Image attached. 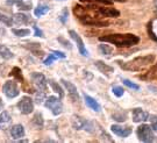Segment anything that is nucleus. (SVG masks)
I'll use <instances>...</instances> for the list:
<instances>
[{
	"instance_id": "f257e3e1",
	"label": "nucleus",
	"mask_w": 157,
	"mask_h": 143,
	"mask_svg": "<svg viewBox=\"0 0 157 143\" xmlns=\"http://www.w3.org/2000/svg\"><path fill=\"white\" fill-rule=\"evenodd\" d=\"M101 42H108L114 45H117L119 48L122 47H132L140 42L139 36H136L134 34H111V35H105L101 36L99 39Z\"/></svg>"
},
{
	"instance_id": "f03ea898",
	"label": "nucleus",
	"mask_w": 157,
	"mask_h": 143,
	"mask_svg": "<svg viewBox=\"0 0 157 143\" xmlns=\"http://www.w3.org/2000/svg\"><path fill=\"white\" fill-rule=\"evenodd\" d=\"M155 61V55H147L142 56V57H136L133 61L126 62V63H121L119 62L120 66L124 70H128V71H141L148 65H150L151 63Z\"/></svg>"
},
{
	"instance_id": "7ed1b4c3",
	"label": "nucleus",
	"mask_w": 157,
	"mask_h": 143,
	"mask_svg": "<svg viewBox=\"0 0 157 143\" xmlns=\"http://www.w3.org/2000/svg\"><path fill=\"white\" fill-rule=\"evenodd\" d=\"M137 137L141 142H154L155 141V135L152 133L151 128L148 126V125H142L137 128Z\"/></svg>"
},
{
	"instance_id": "20e7f679",
	"label": "nucleus",
	"mask_w": 157,
	"mask_h": 143,
	"mask_svg": "<svg viewBox=\"0 0 157 143\" xmlns=\"http://www.w3.org/2000/svg\"><path fill=\"white\" fill-rule=\"evenodd\" d=\"M44 106L47 108L51 110L52 114L54 115H59L63 112V105L62 102L58 100V98L54 97V95H50L49 98H47L44 101Z\"/></svg>"
},
{
	"instance_id": "39448f33",
	"label": "nucleus",
	"mask_w": 157,
	"mask_h": 143,
	"mask_svg": "<svg viewBox=\"0 0 157 143\" xmlns=\"http://www.w3.org/2000/svg\"><path fill=\"white\" fill-rule=\"evenodd\" d=\"M79 17L80 22L85 25V26H93V27H106L108 25L107 21H101L95 19L94 17H91V15H86V14H82Z\"/></svg>"
},
{
	"instance_id": "423d86ee",
	"label": "nucleus",
	"mask_w": 157,
	"mask_h": 143,
	"mask_svg": "<svg viewBox=\"0 0 157 143\" xmlns=\"http://www.w3.org/2000/svg\"><path fill=\"white\" fill-rule=\"evenodd\" d=\"M2 91L4 93L6 94L7 98H15L19 95L20 91H19V87H17V83L14 80H8L4 84V87H2Z\"/></svg>"
},
{
	"instance_id": "0eeeda50",
	"label": "nucleus",
	"mask_w": 157,
	"mask_h": 143,
	"mask_svg": "<svg viewBox=\"0 0 157 143\" xmlns=\"http://www.w3.org/2000/svg\"><path fill=\"white\" fill-rule=\"evenodd\" d=\"M17 108L22 114H30L34 110V102L29 97H23L17 102Z\"/></svg>"
},
{
	"instance_id": "6e6552de",
	"label": "nucleus",
	"mask_w": 157,
	"mask_h": 143,
	"mask_svg": "<svg viewBox=\"0 0 157 143\" xmlns=\"http://www.w3.org/2000/svg\"><path fill=\"white\" fill-rule=\"evenodd\" d=\"M32 79H33L34 85L36 87L41 90V91H45L47 90V79L45 77L42 75V73H39V72H34L32 73Z\"/></svg>"
},
{
	"instance_id": "1a4fd4ad",
	"label": "nucleus",
	"mask_w": 157,
	"mask_h": 143,
	"mask_svg": "<svg viewBox=\"0 0 157 143\" xmlns=\"http://www.w3.org/2000/svg\"><path fill=\"white\" fill-rule=\"evenodd\" d=\"M72 126L75 129H77V130H79V129H87L89 132H92V126H91L90 123L87 121H85L83 118H80V116H73L72 118Z\"/></svg>"
},
{
	"instance_id": "9d476101",
	"label": "nucleus",
	"mask_w": 157,
	"mask_h": 143,
	"mask_svg": "<svg viewBox=\"0 0 157 143\" xmlns=\"http://www.w3.org/2000/svg\"><path fill=\"white\" fill-rule=\"evenodd\" d=\"M69 34H70V36L75 40V42L77 43V47H78L79 52H80L83 56H86V57H87V56H89V51H87V49L85 48L84 42H83L82 37H80V36H79L78 34L76 33L75 30H70V32H69Z\"/></svg>"
},
{
	"instance_id": "9b49d317",
	"label": "nucleus",
	"mask_w": 157,
	"mask_h": 143,
	"mask_svg": "<svg viewBox=\"0 0 157 143\" xmlns=\"http://www.w3.org/2000/svg\"><path fill=\"white\" fill-rule=\"evenodd\" d=\"M97 13L100 14V17H118L120 15V12L115 8L111 7H98Z\"/></svg>"
},
{
	"instance_id": "f8f14e48",
	"label": "nucleus",
	"mask_w": 157,
	"mask_h": 143,
	"mask_svg": "<svg viewBox=\"0 0 157 143\" xmlns=\"http://www.w3.org/2000/svg\"><path fill=\"white\" fill-rule=\"evenodd\" d=\"M111 130H112L115 135H118L120 137H127L132 134V129L129 127H122L119 126V125H113L111 127Z\"/></svg>"
},
{
	"instance_id": "ddd939ff",
	"label": "nucleus",
	"mask_w": 157,
	"mask_h": 143,
	"mask_svg": "<svg viewBox=\"0 0 157 143\" xmlns=\"http://www.w3.org/2000/svg\"><path fill=\"white\" fill-rule=\"evenodd\" d=\"M62 84L65 86V88H67V92H69V95L72 98L73 101H78L79 94H78V91H77V87L71 82H67V80H64V79H62Z\"/></svg>"
},
{
	"instance_id": "4468645a",
	"label": "nucleus",
	"mask_w": 157,
	"mask_h": 143,
	"mask_svg": "<svg viewBox=\"0 0 157 143\" xmlns=\"http://www.w3.org/2000/svg\"><path fill=\"white\" fill-rule=\"evenodd\" d=\"M133 121L134 122H143L148 120V113L142 110L141 108H135L133 110Z\"/></svg>"
},
{
	"instance_id": "2eb2a0df",
	"label": "nucleus",
	"mask_w": 157,
	"mask_h": 143,
	"mask_svg": "<svg viewBox=\"0 0 157 143\" xmlns=\"http://www.w3.org/2000/svg\"><path fill=\"white\" fill-rule=\"evenodd\" d=\"M11 136L14 140H20L25 136V128L22 125H14L11 128Z\"/></svg>"
},
{
	"instance_id": "dca6fc26",
	"label": "nucleus",
	"mask_w": 157,
	"mask_h": 143,
	"mask_svg": "<svg viewBox=\"0 0 157 143\" xmlns=\"http://www.w3.org/2000/svg\"><path fill=\"white\" fill-rule=\"evenodd\" d=\"M11 120H12V118H11V115H10V113L4 110V112L0 114V129H6L7 127L10 126Z\"/></svg>"
},
{
	"instance_id": "f3484780",
	"label": "nucleus",
	"mask_w": 157,
	"mask_h": 143,
	"mask_svg": "<svg viewBox=\"0 0 157 143\" xmlns=\"http://www.w3.org/2000/svg\"><path fill=\"white\" fill-rule=\"evenodd\" d=\"M84 98H85V102H86V105L90 107L91 110H94V112H100V110H101L100 105L98 104V102H97L92 97L87 95V94H85Z\"/></svg>"
},
{
	"instance_id": "a211bd4d",
	"label": "nucleus",
	"mask_w": 157,
	"mask_h": 143,
	"mask_svg": "<svg viewBox=\"0 0 157 143\" xmlns=\"http://www.w3.org/2000/svg\"><path fill=\"white\" fill-rule=\"evenodd\" d=\"M29 21V17L23 14V13H15L13 15V22H15L17 25H26Z\"/></svg>"
},
{
	"instance_id": "6ab92c4d",
	"label": "nucleus",
	"mask_w": 157,
	"mask_h": 143,
	"mask_svg": "<svg viewBox=\"0 0 157 143\" xmlns=\"http://www.w3.org/2000/svg\"><path fill=\"white\" fill-rule=\"evenodd\" d=\"M141 78L148 79V80H154V79H156L157 78V64L151 66V69H150L148 72H146L144 76H141Z\"/></svg>"
},
{
	"instance_id": "aec40b11",
	"label": "nucleus",
	"mask_w": 157,
	"mask_h": 143,
	"mask_svg": "<svg viewBox=\"0 0 157 143\" xmlns=\"http://www.w3.org/2000/svg\"><path fill=\"white\" fill-rule=\"evenodd\" d=\"M95 66L99 69V71L102 72V73H109V72H113V68L109 65H107L105 63H102L101 61L95 62Z\"/></svg>"
},
{
	"instance_id": "412c9836",
	"label": "nucleus",
	"mask_w": 157,
	"mask_h": 143,
	"mask_svg": "<svg viewBox=\"0 0 157 143\" xmlns=\"http://www.w3.org/2000/svg\"><path fill=\"white\" fill-rule=\"evenodd\" d=\"M49 12V7L47 5H39L36 8H35V11H34V14H35V17H42V15H44Z\"/></svg>"
},
{
	"instance_id": "4be33fe9",
	"label": "nucleus",
	"mask_w": 157,
	"mask_h": 143,
	"mask_svg": "<svg viewBox=\"0 0 157 143\" xmlns=\"http://www.w3.org/2000/svg\"><path fill=\"white\" fill-rule=\"evenodd\" d=\"M0 56L2 58H5V60H11L12 57H13V54H12V51L7 47L0 44Z\"/></svg>"
},
{
	"instance_id": "5701e85b",
	"label": "nucleus",
	"mask_w": 157,
	"mask_h": 143,
	"mask_svg": "<svg viewBox=\"0 0 157 143\" xmlns=\"http://www.w3.org/2000/svg\"><path fill=\"white\" fill-rule=\"evenodd\" d=\"M49 84H50V86L52 87V90H54V92H56V93L58 94L59 99H62L63 97H64V92H63L62 87H61L57 83L54 82V80H49Z\"/></svg>"
},
{
	"instance_id": "b1692460",
	"label": "nucleus",
	"mask_w": 157,
	"mask_h": 143,
	"mask_svg": "<svg viewBox=\"0 0 157 143\" xmlns=\"http://www.w3.org/2000/svg\"><path fill=\"white\" fill-rule=\"evenodd\" d=\"M45 93H44V91H37L36 93H35V98H34V100H35V102L36 104H39V105H41V104H43L45 101Z\"/></svg>"
},
{
	"instance_id": "393cba45",
	"label": "nucleus",
	"mask_w": 157,
	"mask_h": 143,
	"mask_svg": "<svg viewBox=\"0 0 157 143\" xmlns=\"http://www.w3.org/2000/svg\"><path fill=\"white\" fill-rule=\"evenodd\" d=\"M12 33L14 35H17L19 37H23V36H27L30 34L29 29H12Z\"/></svg>"
},
{
	"instance_id": "a878e982",
	"label": "nucleus",
	"mask_w": 157,
	"mask_h": 143,
	"mask_svg": "<svg viewBox=\"0 0 157 143\" xmlns=\"http://www.w3.org/2000/svg\"><path fill=\"white\" fill-rule=\"evenodd\" d=\"M0 22L4 23L7 27H11L12 23H13V19H11V17L5 15V14H2V13H0Z\"/></svg>"
},
{
	"instance_id": "bb28decb",
	"label": "nucleus",
	"mask_w": 157,
	"mask_h": 143,
	"mask_svg": "<svg viewBox=\"0 0 157 143\" xmlns=\"http://www.w3.org/2000/svg\"><path fill=\"white\" fill-rule=\"evenodd\" d=\"M33 123L37 128H42L43 127V118H42V115L41 114H35L33 119Z\"/></svg>"
},
{
	"instance_id": "cd10ccee",
	"label": "nucleus",
	"mask_w": 157,
	"mask_h": 143,
	"mask_svg": "<svg viewBox=\"0 0 157 143\" xmlns=\"http://www.w3.org/2000/svg\"><path fill=\"white\" fill-rule=\"evenodd\" d=\"M99 50H100L101 54H104V55H109L113 51V49L108 44H100L99 45Z\"/></svg>"
},
{
	"instance_id": "c85d7f7f",
	"label": "nucleus",
	"mask_w": 157,
	"mask_h": 143,
	"mask_svg": "<svg viewBox=\"0 0 157 143\" xmlns=\"http://www.w3.org/2000/svg\"><path fill=\"white\" fill-rule=\"evenodd\" d=\"M11 76H14V77H17V80H21V82H22V80H23L22 75H21V70H20L19 68H14V69L12 70Z\"/></svg>"
},
{
	"instance_id": "c756f323",
	"label": "nucleus",
	"mask_w": 157,
	"mask_h": 143,
	"mask_svg": "<svg viewBox=\"0 0 157 143\" xmlns=\"http://www.w3.org/2000/svg\"><path fill=\"white\" fill-rule=\"evenodd\" d=\"M122 83H124L126 86H128L129 88H133V90H140V86L137 85V84H135V83H132L130 80H128V79H122Z\"/></svg>"
},
{
	"instance_id": "7c9ffc66",
	"label": "nucleus",
	"mask_w": 157,
	"mask_h": 143,
	"mask_svg": "<svg viewBox=\"0 0 157 143\" xmlns=\"http://www.w3.org/2000/svg\"><path fill=\"white\" fill-rule=\"evenodd\" d=\"M113 93H114V95H117V97H122L124 95V88L120 87V86H113L112 88Z\"/></svg>"
},
{
	"instance_id": "2f4dec72",
	"label": "nucleus",
	"mask_w": 157,
	"mask_h": 143,
	"mask_svg": "<svg viewBox=\"0 0 157 143\" xmlns=\"http://www.w3.org/2000/svg\"><path fill=\"white\" fill-rule=\"evenodd\" d=\"M82 2H100V4H105V5H111L112 1L111 0H79Z\"/></svg>"
},
{
	"instance_id": "473e14b6",
	"label": "nucleus",
	"mask_w": 157,
	"mask_h": 143,
	"mask_svg": "<svg viewBox=\"0 0 157 143\" xmlns=\"http://www.w3.org/2000/svg\"><path fill=\"white\" fill-rule=\"evenodd\" d=\"M150 120V123H151V128L154 132H157V116L156 115H151L149 118Z\"/></svg>"
},
{
	"instance_id": "72a5a7b5",
	"label": "nucleus",
	"mask_w": 157,
	"mask_h": 143,
	"mask_svg": "<svg viewBox=\"0 0 157 143\" xmlns=\"http://www.w3.org/2000/svg\"><path fill=\"white\" fill-rule=\"evenodd\" d=\"M56 58H58V57H57L55 54H50V55H49V57H48V58L44 61V64H45V65H50V64H52V62L55 61Z\"/></svg>"
},
{
	"instance_id": "f704fd0d",
	"label": "nucleus",
	"mask_w": 157,
	"mask_h": 143,
	"mask_svg": "<svg viewBox=\"0 0 157 143\" xmlns=\"http://www.w3.org/2000/svg\"><path fill=\"white\" fill-rule=\"evenodd\" d=\"M17 4L20 6V8H21V10H25V11L30 10V4H23V2H19V1H17Z\"/></svg>"
},
{
	"instance_id": "c9c22d12",
	"label": "nucleus",
	"mask_w": 157,
	"mask_h": 143,
	"mask_svg": "<svg viewBox=\"0 0 157 143\" xmlns=\"http://www.w3.org/2000/svg\"><path fill=\"white\" fill-rule=\"evenodd\" d=\"M34 30H35V36H37V37H43V36H44V35H43V32L40 30L36 26H34Z\"/></svg>"
},
{
	"instance_id": "e433bc0d",
	"label": "nucleus",
	"mask_w": 157,
	"mask_h": 143,
	"mask_svg": "<svg viewBox=\"0 0 157 143\" xmlns=\"http://www.w3.org/2000/svg\"><path fill=\"white\" fill-rule=\"evenodd\" d=\"M67 15H69V12H67V10H64V11H63L62 17H61V21H62L63 23H65V21H67Z\"/></svg>"
},
{
	"instance_id": "4c0bfd02",
	"label": "nucleus",
	"mask_w": 157,
	"mask_h": 143,
	"mask_svg": "<svg viewBox=\"0 0 157 143\" xmlns=\"http://www.w3.org/2000/svg\"><path fill=\"white\" fill-rule=\"evenodd\" d=\"M52 54H55L58 58H65V54H63L61 51H52Z\"/></svg>"
}]
</instances>
